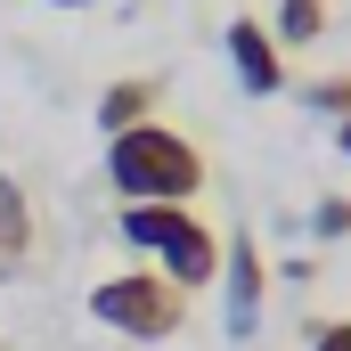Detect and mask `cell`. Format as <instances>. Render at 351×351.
<instances>
[{"instance_id":"1","label":"cell","mask_w":351,"mask_h":351,"mask_svg":"<svg viewBox=\"0 0 351 351\" xmlns=\"http://www.w3.org/2000/svg\"><path fill=\"white\" fill-rule=\"evenodd\" d=\"M106 188L123 204H196L204 196V147L172 123H139L106 139Z\"/></svg>"},{"instance_id":"2","label":"cell","mask_w":351,"mask_h":351,"mask_svg":"<svg viewBox=\"0 0 351 351\" xmlns=\"http://www.w3.org/2000/svg\"><path fill=\"white\" fill-rule=\"evenodd\" d=\"M114 229H123V245H139L147 262L164 269L180 294H196V286L221 278V229L196 204H123Z\"/></svg>"},{"instance_id":"3","label":"cell","mask_w":351,"mask_h":351,"mask_svg":"<svg viewBox=\"0 0 351 351\" xmlns=\"http://www.w3.org/2000/svg\"><path fill=\"white\" fill-rule=\"evenodd\" d=\"M90 319L123 343H172L188 327V294H180L164 269H114L90 286Z\"/></svg>"},{"instance_id":"4","label":"cell","mask_w":351,"mask_h":351,"mask_svg":"<svg viewBox=\"0 0 351 351\" xmlns=\"http://www.w3.org/2000/svg\"><path fill=\"white\" fill-rule=\"evenodd\" d=\"M221 294H229V335H254L262 327V302H269V262H262V245L237 229V237H221Z\"/></svg>"},{"instance_id":"5","label":"cell","mask_w":351,"mask_h":351,"mask_svg":"<svg viewBox=\"0 0 351 351\" xmlns=\"http://www.w3.org/2000/svg\"><path fill=\"white\" fill-rule=\"evenodd\" d=\"M221 49H229V74H237V90H245V98H278V90H286V49L269 41L262 16H229Z\"/></svg>"},{"instance_id":"6","label":"cell","mask_w":351,"mask_h":351,"mask_svg":"<svg viewBox=\"0 0 351 351\" xmlns=\"http://www.w3.org/2000/svg\"><path fill=\"white\" fill-rule=\"evenodd\" d=\"M156 106H164V82L156 74H123V82L98 90V131L114 139V131H139V123H156Z\"/></svg>"},{"instance_id":"7","label":"cell","mask_w":351,"mask_h":351,"mask_svg":"<svg viewBox=\"0 0 351 351\" xmlns=\"http://www.w3.org/2000/svg\"><path fill=\"white\" fill-rule=\"evenodd\" d=\"M25 254H33V196L16 172H0V269H25Z\"/></svg>"},{"instance_id":"8","label":"cell","mask_w":351,"mask_h":351,"mask_svg":"<svg viewBox=\"0 0 351 351\" xmlns=\"http://www.w3.org/2000/svg\"><path fill=\"white\" fill-rule=\"evenodd\" d=\"M319 33H327V0H278V16H269L278 49H311Z\"/></svg>"},{"instance_id":"9","label":"cell","mask_w":351,"mask_h":351,"mask_svg":"<svg viewBox=\"0 0 351 351\" xmlns=\"http://www.w3.org/2000/svg\"><path fill=\"white\" fill-rule=\"evenodd\" d=\"M302 106L343 123V114H351V74H319V82H302Z\"/></svg>"},{"instance_id":"10","label":"cell","mask_w":351,"mask_h":351,"mask_svg":"<svg viewBox=\"0 0 351 351\" xmlns=\"http://www.w3.org/2000/svg\"><path fill=\"white\" fill-rule=\"evenodd\" d=\"M311 237H327V245L351 237V196H319V204H311Z\"/></svg>"},{"instance_id":"11","label":"cell","mask_w":351,"mask_h":351,"mask_svg":"<svg viewBox=\"0 0 351 351\" xmlns=\"http://www.w3.org/2000/svg\"><path fill=\"white\" fill-rule=\"evenodd\" d=\"M311 351H351V319H327V327L311 335Z\"/></svg>"},{"instance_id":"12","label":"cell","mask_w":351,"mask_h":351,"mask_svg":"<svg viewBox=\"0 0 351 351\" xmlns=\"http://www.w3.org/2000/svg\"><path fill=\"white\" fill-rule=\"evenodd\" d=\"M335 147H343V156H351V114H343V123H335Z\"/></svg>"},{"instance_id":"13","label":"cell","mask_w":351,"mask_h":351,"mask_svg":"<svg viewBox=\"0 0 351 351\" xmlns=\"http://www.w3.org/2000/svg\"><path fill=\"white\" fill-rule=\"evenodd\" d=\"M49 8H90V0H49Z\"/></svg>"}]
</instances>
